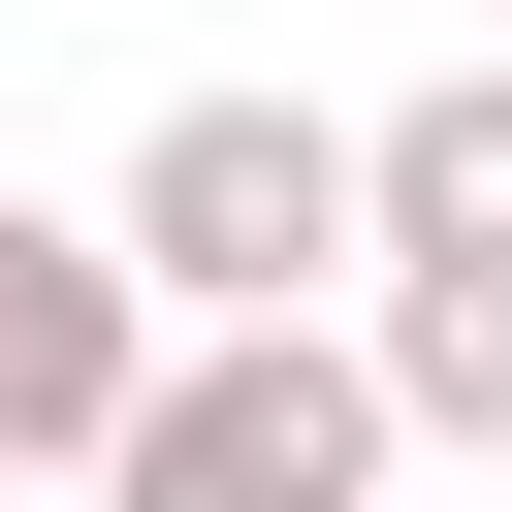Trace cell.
Segmentation results:
<instances>
[{"label": "cell", "mask_w": 512, "mask_h": 512, "mask_svg": "<svg viewBox=\"0 0 512 512\" xmlns=\"http://www.w3.org/2000/svg\"><path fill=\"white\" fill-rule=\"evenodd\" d=\"M96 224H128L160 320H352V128L320 96H160Z\"/></svg>", "instance_id": "obj_2"}, {"label": "cell", "mask_w": 512, "mask_h": 512, "mask_svg": "<svg viewBox=\"0 0 512 512\" xmlns=\"http://www.w3.org/2000/svg\"><path fill=\"white\" fill-rule=\"evenodd\" d=\"M384 480H416V416L352 320H160V384L96 448V512H384Z\"/></svg>", "instance_id": "obj_1"}, {"label": "cell", "mask_w": 512, "mask_h": 512, "mask_svg": "<svg viewBox=\"0 0 512 512\" xmlns=\"http://www.w3.org/2000/svg\"><path fill=\"white\" fill-rule=\"evenodd\" d=\"M384 256H512V64H416L384 128H352V288Z\"/></svg>", "instance_id": "obj_4"}, {"label": "cell", "mask_w": 512, "mask_h": 512, "mask_svg": "<svg viewBox=\"0 0 512 512\" xmlns=\"http://www.w3.org/2000/svg\"><path fill=\"white\" fill-rule=\"evenodd\" d=\"M480 64H512V0H480Z\"/></svg>", "instance_id": "obj_6"}, {"label": "cell", "mask_w": 512, "mask_h": 512, "mask_svg": "<svg viewBox=\"0 0 512 512\" xmlns=\"http://www.w3.org/2000/svg\"><path fill=\"white\" fill-rule=\"evenodd\" d=\"M352 352H384V416H416V448H512V256H384V288H352Z\"/></svg>", "instance_id": "obj_5"}, {"label": "cell", "mask_w": 512, "mask_h": 512, "mask_svg": "<svg viewBox=\"0 0 512 512\" xmlns=\"http://www.w3.org/2000/svg\"><path fill=\"white\" fill-rule=\"evenodd\" d=\"M128 384H160V288H128V224H32V192H0V480H64V512H96Z\"/></svg>", "instance_id": "obj_3"}]
</instances>
